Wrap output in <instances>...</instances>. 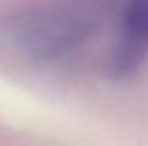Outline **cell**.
<instances>
[{
	"mask_svg": "<svg viewBox=\"0 0 148 146\" xmlns=\"http://www.w3.org/2000/svg\"><path fill=\"white\" fill-rule=\"evenodd\" d=\"M107 5L100 0L55 3L24 14L16 35L28 52L43 59H55L84 43L103 23Z\"/></svg>",
	"mask_w": 148,
	"mask_h": 146,
	"instance_id": "1",
	"label": "cell"
},
{
	"mask_svg": "<svg viewBox=\"0 0 148 146\" xmlns=\"http://www.w3.org/2000/svg\"><path fill=\"white\" fill-rule=\"evenodd\" d=\"M148 53V0H127L121 33L112 55L110 71L115 77L131 76Z\"/></svg>",
	"mask_w": 148,
	"mask_h": 146,
	"instance_id": "2",
	"label": "cell"
}]
</instances>
